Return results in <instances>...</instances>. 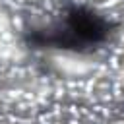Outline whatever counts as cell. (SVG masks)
I'll use <instances>...</instances> for the list:
<instances>
[{"label": "cell", "instance_id": "6da1fadb", "mask_svg": "<svg viewBox=\"0 0 124 124\" xmlns=\"http://www.w3.org/2000/svg\"><path fill=\"white\" fill-rule=\"evenodd\" d=\"M68 33L78 43H99L107 37V23L89 10L76 8L68 16Z\"/></svg>", "mask_w": 124, "mask_h": 124}]
</instances>
